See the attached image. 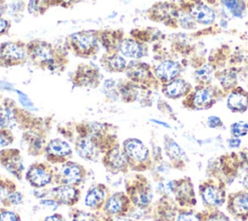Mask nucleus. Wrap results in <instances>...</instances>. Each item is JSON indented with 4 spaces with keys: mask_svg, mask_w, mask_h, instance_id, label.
<instances>
[{
    "mask_svg": "<svg viewBox=\"0 0 248 221\" xmlns=\"http://www.w3.org/2000/svg\"><path fill=\"white\" fill-rule=\"evenodd\" d=\"M71 138L78 156L87 162H97L110 147L120 143L117 128L111 123L81 121L72 124L70 133H63Z\"/></svg>",
    "mask_w": 248,
    "mask_h": 221,
    "instance_id": "f257e3e1",
    "label": "nucleus"
},
{
    "mask_svg": "<svg viewBox=\"0 0 248 221\" xmlns=\"http://www.w3.org/2000/svg\"><path fill=\"white\" fill-rule=\"evenodd\" d=\"M26 52L34 65L48 72H62L67 63V59L62 58L53 46L46 41L29 42L26 45Z\"/></svg>",
    "mask_w": 248,
    "mask_h": 221,
    "instance_id": "f03ea898",
    "label": "nucleus"
},
{
    "mask_svg": "<svg viewBox=\"0 0 248 221\" xmlns=\"http://www.w3.org/2000/svg\"><path fill=\"white\" fill-rule=\"evenodd\" d=\"M124 191L138 209L147 210L153 200V188L149 179L142 173H133L127 176Z\"/></svg>",
    "mask_w": 248,
    "mask_h": 221,
    "instance_id": "7ed1b4c3",
    "label": "nucleus"
},
{
    "mask_svg": "<svg viewBox=\"0 0 248 221\" xmlns=\"http://www.w3.org/2000/svg\"><path fill=\"white\" fill-rule=\"evenodd\" d=\"M121 147L132 173H145L152 169V155L142 141L128 138L122 142Z\"/></svg>",
    "mask_w": 248,
    "mask_h": 221,
    "instance_id": "20e7f679",
    "label": "nucleus"
},
{
    "mask_svg": "<svg viewBox=\"0 0 248 221\" xmlns=\"http://www.w3.org/2000/svg\"><path fill=\"white\" fill-rule=\"evenodd\" d=\"M225 92L212 84H197L193 90L184 98V108L194 110H203L212 108ZM226 94V93H225Z\"/></svg>",
    "mask_w": 248,
    "mask_h": 221,
    "instance_id": "39448f33",
    "label": "nucleus"
},
{
    "mask_svg": "<svg viewBox=\"0 0 248 221\" xmlns=\"http://www.w3.org/2000/svg\"><path fill=\"white\" fill-rule=\"evenodd\" d=\"M50 119L46 118L42 123L23 131L22 142L25 144L26 151L28 155L32 157L44 156L45 149L47 143V133L50 129L49 127Z\"/></svg>",
    "mask_w": 248,
    "mask_h": 221,
    "instance_id": "423d86ee",
    "label": "nucleus"
},
{
    "mask_svg": "<svg viewBox=\"0 0 248 221\" xmlns=\"http://www.w3.org/2000/svg\"><path fill=\"white\" fill-rule=\"evenodd\" d=\"M218 0H180L179 6L198 24L212 25L216 20V11L212 7Z\"/></svg>",
    "mask_w": 248,
    "mask_h": 221,
    "instance_id": "0eeeda50",
    "label": "nucleus"
},
{
    "mask_svg": "<svg viewBox=\"0 0 248 221\" xmlns=\"http://www.w3.org/2000/svg\"><path fill=\"white\" fill-rule=\"evenodd\" d=\"M55 168L45 161L33 162L24 174V178L34 189H43L54 183Z\"/></svg>",
    "mask_w": 248,
    "mask_h": 221,
    "instance_id": "6e6552de",
    "label": "nucleus"
},
{
    "mask_svg": "<svg viewBox=\"0 0 248 221\" xmlns=\"http://www.w3.org/2000/svg\"><path fill=\"white\" fill-rule=\"evenodd\" d=\"M199 192L203 205L210 209L222 206L227 201L225 182L219 178L202 181L199 186Z\"/></svg>",
    "mask_w": 248,
    "mask_h": 221,
    "instance_id": "1a4fd4ad",
    "label": "nucleus"
},
{
    "mask_svg": "<svg viewBox=\"0 0 248 221\" xmlns=\"http://www.w3.org/2000/svg\"><path fill=\"white\" fill-rule=\"evenodd\" d=\"M55 169L54 183L79 187L87 177L88 170L81 164L69 160Z\"/></svg>",
    "mask_w": 248,
    "mask_h": 221,
    "instance_id": "9d476101",
    "label": "nucleus"
},
{
    "mask_svg": "<svg viewBox=\"0 0 248 221\" xmlns=\"http://www.w3.org/2000/svg\"><path fill=\"white\" fill-rule=\"evenodd\" d=\"M125 74L129 80L149 89H157L159 85L161 86L160 82L154 76L153 69L145 62L138 60L130 61L127 64Z\"/></svg>",
    "mask_w": 248,
    "mask_h": 221,
    "instance_id": "9b49d317",
    "label": "nucleus"
},
{
    "mask_svg": "<svg viewBox=\"0 0 248 221\" xmlns=\"http://www.w3.org/2000/svg\"><path fill=\"white\" fill-rule=\"evenodd\" d=\"M136 209L125 191H115L109 194L101 212L108 217H132Z\"/></svg>",
    "mask_w": 248,
    "mask_h": 221,
    "instance_id": "f8f14e48",
    "label": "nucleus"
},
{
    "mask_svg": "<svg viewBox=\"0 0 248 221\" xmlns=\"http://www.w3.org/2000/svg\"><path fill=\"white\" fill-rule=\"evenodd\" d=\"M72 50L80 57H90L97 53L98 38L97 31L82 30L75 32L69 37Z\"/></svg>",
    "mask_w": 248,
    "mask_h": 221,
    "instance_id": "ddd939ff",
    "label": "nucleus"
},
{
    "mask_svg": "<svg viewBox=\"0 0 248 221\" xmlns=\"http://www.w3.org/2000/svg\"><path fill=\"white\" fill-rule=\"evenodd\" d=\"M73 151V147L67 141L54 138L47 142L44 158L51 165H62L72 159Z\"/></svg>",
    "mask_w": 248,
    "mask_h": 221,
    "instance_id": "4468645a",
    "label": "nucleus"
},
{
    "mask_svg": "<svg viewBox=\"0 0 248 221\" xmlns=\"http://www.w3.org/2000/svg\"><path fill=\"white\" fill-rule=\"evenodd\" d=\"M100 161L104 168L112 174H129L131 172L120 143L107 150Z\"/></svg>",
    "mask_w": 248,
    "mask_h": 221,
    "instance_id": "2eb2a0df",
    "label": "nucleus"
},
{
    "mask_svg": "<svg viewBox=\"0 0 248 221\" xmlns=\"http://www.w3.org/2000/svg\"><path fill=\"white\" fill-rule=\"evenodd\" d=\"M0 165L16 180H22L24 176L23 157L18 148L7 147L0 150Z\"/></svg>",
    "mask_w": 248,
    "mask_h": 221,
    "instance_id": "dca6fc26",
    "label": "nucleus"
},
{
    "mask_svg": "<svg viewBox=\"0 0 248 221\" xmlns=\"http://www.w3.org/2000/svg\"><path fill=\"white\" fill-rule=\"evenodd\" d=\"M102 76L99 70L90 64H79L73 73L72 83L76 87L96 88L100 85Z\"/></svg>",
    "mask_w": 248,
    "mask_h": 221,
    "instance_id": "f3484780",
    "label": "nucleus"
},
{
    "mask_svg": "<svg viewBox=\"0 0 248 221\" xmlns=\"http://www.w3.org/2000/svg\"><path fill=\"white\" fill-rule=\"evenodd\" d=\"M27 55L26 46L19 42H6L0 46V67H12L22 63Z\"/></svg>",
    "mask_w": 248,
    "mask_h": 221,
    "instance_id": "a211bd4d",
    "label": "nucleus"
},
{
    "mask_svg": "<svg viewBox=\"0 0 248 221\" xmlns=\"http://www.w3.org/2000/svg\"><path fill=\"white\" fill-rule=\"evenodd\" d=\"M179 5L172 2H160L152 6L149 10L151 19L160 21L170 27H177V17L179 14Z\"/></svg>",
    "mask_w": 248,
    "mask_h": 221,
    "instance_id": "6ab92c4d",
    "label": "nucleus"
},
{
    "mask_svg": "<svg viewBox=\"0 0 248 221\" xmlns=\"http://www.w3.org/2000/svg\"><path fill=\"white\" fill-rule=\"evenodd\" d=\"M150 92L151 89L137 84L129 79L118 81L119 99L124 103L140 102L146 105L145 101L148 100Z\"/></svg>",
    "mask_w": 248,
    "mask_h": 221,
    "instance_id": "aec40b11",
    "label": "nucleus"
},
{
    "mask_svg": "<svg viewBox=\"0 0 248 221\" xmlns=\"http://www.w3.org/2000/svg\"><path fill=\"white\" fill-rule=\"evenodd\" d=\"M173 199L180 207H192L197 204V199L194 191L192 180L188 176L174 180Z\"/></svg>",
    "mask_w": 248,
    "mask_h": 221,
    "instance_id": "412c9836",
    "label": "nucleus"
},
{
    "mask_svg": "<svg viewBox=\"0 0 248 221\" xmlns=\"http://www.w3.org/2000/svg\"><path fill=\"white\" fill-rule=\"evenodd\" d=\"M174 199L170 196H161L149 208L150 217L153 221H175L177 207Z\"/></svg>",
    "mask_w": 248,
    "mask_h": 221,
    "instance_id": "4be33fe9",
    "label": "nucleus"
},
{
    "mask_svg": "<svg viewBox=\"0 0 248 221\" xmlns=\"http://www.w3.org/2000/svg\"><path fill=\"white\" fill-rule=\"evenodd\" d=\"M23 194L12 178L0 174V205L3 207L19 205L23 203Z\"/></svg>",
    "mask_w": 248,
    "mask_h": 221,
    "instance_id": "5701e85b",
    "label": "nucleus"
},
{
    "mask_svg": "<svg viewBox=\"0 0 248 221\" xmlns=\"http://www.w3.org/2000/svg\"><path fill=\"white\" fill-rule=\"evenodd\" d=\"M47 194L59 205L74 207L80 200L81 190L77 186L58 184L50 188Z\"/></svg>",
    "mask_w": 248,
    "mask_h": 221,
    "instance_id": "b1692460",
    "label": "nucleus"
},
{
    "mask_svg": "<svg viewBox=\"0 0 248 221\" xmlns=\"http://www.w3.org/2000/svg\"><path fill=\"white\" fill-rule=\"evenodd\" d=\"M110 194L107 184L99 182L88 189L84 197V205L91 211L101 212L107 199Z\"/></svg>",
    "mask_w": 248,
    "mask_h": 221,
    "instance_id": "393cba45",
    "label": "nucleus"
},
{
    "mask_svg": "<svg viewBox=\"0 0 248 221\" xmlns=\"http://www.w3.org/2000/svg\"><path fill=\"white\" fill-rule=\"evenodd\" d=\"M228 211L242 221L248 219V191L231 193L227 199Z\"/></svg>",
    "mask_w": 248,
    "mask_h": 221,
    "instance_id": "a878e982",
    "label": "nucleus"
},
{
    "mask_svg": "<svg viewBox=\"0 0 248 221\" xmlns=\"http://www.w3.org/2000/svg\"><path fill=\"white\" fill-rule=\"evenodd\" d=\"M164 150L170 160V167L183 170L186 167L188 157L180 145L170 136L164 137Z\"/></svg>",
    "mask_w": 248,
    "mask_h": 221,
    "instance_id": "bb28decb",
    "label": "nucleus"
},
{
    "mask_svg": "<svg viewBox=\"0 0 248 221\" xmlns=\"http://www.w3.org/2000/svg\"><path fill=\"white\" fill-rule=\"evenodd\" d=\"M182 70L180 62L172 59H166L153 68V73L160 84H164L178 78Z\"/></svg>",
    "mask_w": 248,
    "mask_h": 221,
    "instance_id": "cd10ccee",
    "label": "nucleus"
},
{
    "mask_svg": "<svg viewBox=\"0 0 248 221\" xmlns=\"http://www.w3.org/2000/svg\"><path fill=\"white\" fill-rule=\"evenodd\" d=\"M193 88L194 87L191 85L190 82L180 77L167 83L161 84V91L164 96L171 100L185 98L193 90Z\"/></svg>",
    "mask_w": 248,
    "mask_h": 221,
    "instance_id": "c85d7f7f",
    "label": "nucleus"
},
{
    "mask_svg": "<svg viewBox=\"0 0 248 221\" xmlns=\"http://www.w3.org/2000/svg\"><path fill=\"white\" fill-rule=\"evenodd\" d=\"M118 52L135 60L142 58L147 53V46L135 38H123L118 46Z\"/></svg>",
    "mask_w": 248,
    "mask_h": 221,
    "instance_id": "c756f323",
    "label": "nucleus"
},
{
    "mask_svg": "<svg viewBox=\"0 0 248 221\" xmlns=\"http://www.w3.org/2000/svg\"><path fill=\"white\" fill-rule=\"evenodd\" d=\"M227 108L232 112H245L248 110V91L240 86L232 89L227 97Z\"/></svg>",
    "mask_w": 248,
    "mask_h": 221,
    "instance_id": "7c9ffc66",
    "label": "nucleus"
},
{
    "mask_svg": "<svg viewBox=\"0 0 248 221\" xmlns=\"http://www.w3.org/2000/svg\"><path fill=\"white\" fill-rule=\"evenodd\" d=\"M97 38L108 53H115L118 52L119 43L124 37L121 30H104L97 31Z\"/></svg>",
    "mask_w": 248,
    "mask_h": 221,
    "instance_id": "2f4dec72",
    "label": "nucleus"
},
{
    "mask_svg": "<svg viewBox=\"0 0 248 221\" xmlns=\"http://www.w3.org/2000/svg\"><path fill=\"white\" fill-rule=\"evenodd\" d=\"M101 64L108 72L122 73L125 72L128 63L122 54L115 52L105 54L101 58Z\"/></svg>",
    "mask_w": 248,
    "mask_h": 221,
    "instance_id": "473e14b6",
    "label": "nucleus"
},
{
    "mask_svg": "<svg viewBox=\"0 0 248 221\" xmlns=\"http://www.w3.org/2000/svg\"><path fill=\"white\" fill-rule=\"evenodd\" d=\"M215 76L220 83L222 90L225 93H229L232 89L237 86V74L233 68L218 71L215 73Z\"/></svg>",
    "mask_w": 248,
    "mask_h": 221,
    "instance_id": "72a5a7b5",
    "label": "nucleus"
},
{
    "mask_svg": "<svg viewBox=\"0 0 248 221\" xmlns=\"http://www.w3.org/2000/svg\"><path fill=\"white\" fill-rule=\"evenodd\" d=\"M69 216L71 221H105L102 212H95L91 210L88 211L76 206L71 207Z\"/></svg>",
    "mask_w": 248,
    "mask_h": 221,
    "instance_id": "f704fd0d",
    "label": "nucleus"
},
{
    "mask_svg": "<svg viewBox=\"0 0 248 221\" xmlns=\"http://www.w3.org/2000/svg\"><path fill=\"white\" fill-rule=\"evenodd\" d=\"M215 72V67L211 63H206L198 68L194 73V79L197 84L208 85L211 83Z\"/></svg>",
    "mask_w": 248,
    "mask_h": 221,
    "instance_id": "c9c22d12",
    "label": "nucleus"
},
{
    "mask_svg": "<svg viewBox=\"0 0 248 221\" xmlns=\"http://www.w3.org/2000/svg\"><path fill=\"white\" fill-rule=\"evenodd\" d=\"M220 4L234 17L241 18L247 9L245 0H218Z\"/></svg>",
    "mask_w": 248,
    "mask_h": 221,
    "instance_id": "e433bc0d",
    "label": "nucleus"
},
{
    "mask_svg": "<svg viewBox=\"0 0 248 221\" xmlns=\"http://www.w3.org/2000/svg\"><path fill=\"white\" fill-rule=\"evenodd\" d=\"M157 182V193L161 196H170L173 193L174 180L167 179L164 176L154 179Z\"/></svg>",
    "mask_w": 248,
    "mask_h": 221,
    "instance_id": "4c0bfd02",
    "label": "nucleus"
},
{
    "mask_svg": "<svg viewBox=\"0 0 248 221\" xmlns=\"http://www.w3.org/2000/svg\"><path fill=\"white\" fill-rule=\"evenodd\" d=\"M104 94L106 97L110 101H117L119 100V93H118V81L114 79H106L103 84Z\"/></svg>",
    "mask_w": 248,
    "mask_h": 221,
    "instance_id": "58836bf2",
    "label": "nucleus"
},
{
    "mask_svg": "<svg viewBox=\"0 0 248 221\" xmlns=\"http://www.w3.org/2000/svg\"><path fill=\"white\" fill-rule=\"evenodd\" d=\"M180 7V6H179ZM177 25L187 29V30H192L196 27L197 23L196 21L193 19V17L186 12L184 11L181 7L179 10V14H178V17H177Z\"/></svg>",
    "mask_w": 248,
    "mask_h": 221,
    "instance_id": "ea45409f",
    "label": "nucleus"
},
{
    "mask_svg": "<svg viewBox=\"0 0 248 221\" xmlns=\"http://www.w3.org/2000/svg\"><path fill=\"white\" fill-rule=\"evenodd\" d=\"M230 133L232 137L241 138L248 134V123L246 121H236L233 122L230 127Z\"/></svg>",
    "mask_w": 248,
    "mask_h": 221,
    "instance_id": "a19ab883",
    "label": "nucleus"
},
{
    "mask_svg": "<svg viewBox=\"0 0 248 221\" xmlns=\"http://www.w3.org/2000/svg\"><path fill=\"white\" fill-rule=\"evenodd\" d=\"M175 221H203L202 214L192 210H179Z\"/></svg>",
    "mask_w": 248,
    "mask_h": 221,
    "instance_id": "79ce46f5",
    "label": "nucleus"
},
{
    "mask_svg": "<svg viewBox=\"0 0 248 221\" xmlns=\"http://www.w3.org/2000/svg\"><path fill=\"white\" fill-rule=\"evenodd\" d=\"M15 142V136L11 129L0 128V150L10 147Z\"/></svg>",
    "mask_w": 248,
    "mask_h": 221,
    "instance_id": "37998d69",
    "label": "nucleus"
},
{
    "mask_svg": "<svg viewBox=\"0 0 248 221\" xmlns=\"http://www.w3.org/2000/svg\"><path fill=\"white\" fill-rule=\"evenodd\" d=\"M202 217L203 221H231V219L225 213L216 209H211V211L203 213Z\"/></svg>",
    "mask_w": 248,
    "mask_h": 221,
    "instance_id": "c03bdc74",
    "label": "nucleus"
},
{
    "mask_svg": "<svg viewBox=\"0 0 248 221\" xmlns=\"http://www.w3.org/2000/svg\"><path fill=\"white\" fill-rule=\"evenodd\" d=\"M0 221H21V217L16 211L8 207H0Z\"/></svg>",
    "mask_w": 248,
    "mask_h": 221,
    "instance_id": "a18cd8bd",
    "label": "nucleus"
},
{
    "mask_svg": "<svg viewBox=\"0 0 248 221\" xmlns=\"http://www.w3.org/2000/svg\"><path fill=\"white\" fill-rule=\"evenodd\" d=\"M206 125H207L209 128H211V129H216V128L223 127V121L221 120V118H220L219 116L210 115V116L207 117Z\"/></svg>",
    "mask_w": 248,
    "mask_h": 221,
    "instance_id": "49530a36",
    "label": "nucleus"
},
{
    "mask_svg": "<svg viewBox=\"0 0 248 221\" xmlns=\"http://www.w3.org/2000/svg\"><path fill=\"white\" fill-rule=\"evenodd\" d=\"M40 205H42L43 206H46V207H48L50 209H56L58 206H60L53 199L51 198H48V199H43L40 201Z\"/></svg>",
    "mask_w": 248,
    "mask_h": 221,
    "instance_id": "de8ad7c7",
    "label": "nucleus"
},
{
    "mask_svg": "<svg viewBox=\"0 0 248 221\" xmlns=\"http://www.w3.org/2000/svg\"><path fill=\"white\" fill-rule=\"evenodd\" d=\"M41 10L39 0H30L28 3V11L30 14H38Z\"/></svg>",
    "mask_w": 248,
    "mask_h": 221,
    "instance_id": "09e8293b",
    "label": "nucleus"
},
{
    "mask_svg": "<svg viewBox=\"0 0 248 221\" xmlns=\"http://www.w3.org/2000/svg\"><path fill=\"white\" fill-rule=\"evenodd\" d=\"M42 221H66V219L61 213H52L46 216Z\"/></svg>",
    "mask_w": 248,
    "mask_h": 221,
    "instance_id": "8fccbe9b",
    "label": "nucleus"
},
{
    "mask_svg": "<svg viewBox=\"0 0 248 221\" xmlns=\"http://www.w3.org/2000/svg\"><path fill=\"white\" fill-rule=\"evenodd\" d=\"M104 215V214H103ZM104 220L105 221H139L135 218L128 217V216H117V217H108L104 215Z\"/></svg>",
    "mask_w": 248,
    "mask_h": 221,
    "instance_id": "3c124183",
    "label": "nucleus"
},
{
    "mask_svg": "<svg viewBox=\"0 0 248 221\" xmlns=\"http://www.w3.org/2000/svg\"><path fill=\"white\" fill-rule=\"evenodd\" d=\"M241 144V140L239 138H235V137H232L228 140V145L231 148H237L239 147Z\"/></svg>",
    "mask_w": 248,
    "mask_h": 221,
    "instance_id": "603ef678",
    "label": "nucleus"
},
{
    "mask_svg": "<svg viewBox=\"0 0 248 221\" xmlns=\"http://www.w3.org/2000/svg\"><path fill=\"white\" fill-rule=\"evenodd\" d=\"M74 0H48L50 5H58L62 7H68Z\"/></svg>",
    "mask_w": 248,
    "mask_h": 221,
    "instance_id": "864d4df0",
    "label": "nucleus"
},
{
    "mask_svg": "<svg viewBox=\"0 0 248 221\" xmlns=\"http://www.w3.org/2000/svg\"><path fill=\"white\" fill-rule=\"evenodd\" d=\"M9 27H10V22L5 18L0 17V35L7 32Z\"/></svg>",
    "mask_w": 248,
    "mask_h": 221,
    "instance_id": "5fc2aeb1",
    "label": "nucleus"
},
{
    "mask_svg": "<svg viewBox=\"0 0 248 221\" xmlns=\"http://www.w3.org/2000/svg\"><path fill=\"white\" fill-rule=\"evenodd\" d=\"M242 185H243L244 189H245L246 191H248V174L244 176L243 181H242Z\"/></svg>",
    "mask_w": 248,
    "mask_h": 221,
    "instance_id": "6e6d98bb",
    "label": "nucleus"
},
{
    "mask_svg": "<svg viewBox=\"0 0 248 221\" xmlns=\"http://www.w3.org/2000/svg\"><path fill=\"white\" fill-rule=\"evenodd\" d=\"M245 221H248V219H247V220H245Z\"/></svg>",
    "mask_w": 248,
    "mask_h": 221,
    "instance_id": "4d7b16f0",
    "label": "nucleus"
},
{
    "mask_svg": "<svg viewBox=\"0 0 248 221\" xmlns=\"http://www.w3.org/2000/svg\"><path fill=\"white\" fill-rule=\"evenodd\" d=\"M0 1H2V0H0Z\"/></svg>",
    "mask_w": 248,
    "mask_h": 221,
    "instance_id": "13d9d810",
    "label": "nucleus"
}]
</instances>
